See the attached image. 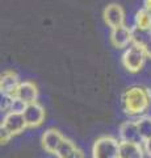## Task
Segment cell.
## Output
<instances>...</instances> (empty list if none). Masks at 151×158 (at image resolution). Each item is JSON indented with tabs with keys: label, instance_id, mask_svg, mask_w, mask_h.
<instances>
[{
	"label": "cell",
	"instance_id": "cell-1",
	"mask_svg": "<svg viewBox=\"0 0 151 158\" xmlns=\"http://www.w3.org/2000/svg\"><path fill=\"white\" fill-rule=\"evenodd\" d=\"M122 108L130 116L143 115L151 106V92L147 88L134 86L122 94Z\"/></svg>",
	"mask_w": 151,
	"mask_h": 158
},
{
	"label": "cell",
	"instance_id": "cell-2",
	"mask_svg": "<svg viewBox=\"0 0 151 158\" xmlns=\"http://www.w3.org/2000/svg\"><path fill=\"white\" fill-rule=\"evenodd\" d=\"M92 158H120V142L110 136L97 138L92 148Z\"/></svg>",
	"mask_w": 151,
	"mask_h": 158
},
{
	"label": "cell",
	"instance_id": "cell-3",
	"mask_svg": "<svg viewBox=\"0 0 151 158\" xmlns=\"http://www.w3.org/2000/svg\"><path fill=\"white\" fill-rule=\"evenodd\" d=\"M146 53L142 48L137 45H131L129 49H126L122 56V65L130 73H138L142 70V67L146 62Z\"/></svg>",
	"mask_w": 151,
	"mask_h": 158
},
{
	"label": "cell",
	"instance_id": "cell-4",
	"mask_svg": "<svg viewBox=\"0 0 151 158\" xmlns=\"http://www.w3.org/2000/svg\"><path fill=\"white\" fill-rule=\"evenodd\" d=\"M2 127L6 128L12 136L20 135V133H22L28 128L25 117H24L22 113H18V112L6 113V116L3 118V123H2Z\"/></svg>",
	"mask_w": 151,
	"mask_h": 158
},
{
	"label": "cell",
	"instance_id": "cell-5",
	"mask_svg": "<svg viewBox=\"0 0 151 158\" xmlns=\"http://www.w3.org/2000/svg\"><path fill=\"white\" fill-rule=\"evenodd\" d=\"M120 138L121 141H128V142H135V144H143L145 140L142 138L138 129L137 120L131 121H124L120 125Z\"/></svg>",
	"mask_w": 151,
	"mask_h": 158
},
{
	"label": "cell",
	"instance_id": "cell-6",
	"mask_svg": "<svg viewBox=\"0 0 151 158\" xmlns=\"http://www.w3.org/2000/svg\"><path fill=\"white\" fill-rule=\"evenodd\" d=\"M103 16H104L105 24L112 29L125 24V12L122 7L118 6V4L113 3V4H109L108 7H105Z\"/></svg>",
	"mask_w": 151,
	"mask_h": 158
},
{
	"label": "cell",
	"instance_id": "cell-7",
	"mask_svg": "<svg viewBox=\"0 0 151 158\" xmlns=\"http://www.w3.org/2000/svg\"><path fill=\"white\" fill-rule=\"evenodd\" d=\"M22 115L25 117L28 128L40 127L43 123V120H45V110H43V107L38 104L37 102L32 103V104H28L25 111L22 112Z\"/></svg>",
	"mask_w": 151,
	"mask_h": 158
},
{
	"label": "cell",
	"instance_id": "cell-8",
	"mask_svg": "<svg viewBox=\"0 0 151 158\" xmlns=\"http://www.w3.org/2000/svg\"><path fill=\"white\" fill-rule=\"evenodd\" d=\"M131 40H133V36H131V28L126 27L125 24L121 27L112 29L110 42L114 48H117V49L126 48L131 42Z\"/></svg>",
	"mask_w": 151,
	"mask_h": 158
},
{
	"label": "cell",
	"instance_id": "cell-9",
	"mask_svg": "<svg viewBox=\"0 0 151 158\" xmlns=\"http://www.w3.org/2000/svg\"><path fill=\"white\" fill-rule=\"evenodd\" d=\"M131 44L137 45L139 48H142L147 58H151V29H139L137 27L131 28Z\"/></svg>",
	"mask_w": 151,
	"mask_h": 158
},
{
	"label": "cell",
	"instance_id": "cell-10",
	"mask_svg": "<svg viewBox=\"0 0 151 158\" xmlns=\"http://www.w3.org/2000/svg\"><path fill=\"white\" fill-rule=\"evenodd\" d=\"M65 140V137L62 136V133L57 129H47L42 135V146L47 153L50 154H55L58 148L62 144V141Z\"/></svg>",
	"mask_w": 151,
	"mask_h": 158
},
{
	"label": "cell",
	"instance_id": "cell-11",
	"mask_svg": "<svg viewBox=\"0 0 151 158\" xmlns=\"http://www.w3.org/2000/svg\"><path fill=\"white\" fill-rule=\"evenodd\" d=\"M13 96L21 99L26 104H32V103L37 102L38 90L34 83H32V82H20V85L16 88Z\"/></svg>",
	"mask_w": 151,
	"mask_h": 158
},
{
	"label": "cell",
	"instance_id": "cell-12",
	"mask_svg": "<svg viewBox=\"0 0 151 158\" xmlns=\"http://www.w3.org/2000/svg\"><path fill=\"white\" fill-rule=\"evenodd\" d=\"M143 144L120 141V158H145Z\"/></svg>",
	"mask_w": 151,
	"mask_h": 158
},
{
	"label": "cell",
	"instance_id": "cell-13",
	"mask_svg": "<svg viewBox=\"0 0 151 158\" xmlns=\"http://www.w3.org/2000/svg\"><path fill=\"white\" fill-rule=\"evenodd\" d=\"M20 85L18 77L13 71H4L0 77V90L2 94H8V95H14V91Z\"/></svg>",
	"mask_w": 151,
	"mask_h": 158
},
{
	"label": "cell",
	"instance_id": "cell-14",
	"mask_svg": "<svg viewBox=\"0 0 151 158\" xmlns=\"http://www.w3.org/2000/svg\"><path fill=\"white\" fill-rule=\"evenodd\" d=\"M55 156L57 158H84V154L81 153V150L77 149L74 142L67 140V138L62 141Z\"/></svg>",
	"mask_w": 151,
	"mask_h": 158
},
{
	"label": "cell",
	"instance_id": "cell-15",
	"mask_svg": "<svg viewBox=\"0 0 151 158\" xmlns=\"http://www.w3.org/2000/svg\"><path fill=\"white\" fill-rule=\"evenodd\" d=\"M134 23H135L134 27H137L139 29H147V31H150L151 29V12L147 11L146 8L141 9V11H138L137 15H135Z\"/></svg>",
	"mask_w": 151,
	"mask_h": 158
},
{
	"label": "cell",
	"instance_id": "cell-16",
	"mask_svg": "<svg viewBox=\"0 0 151 158\" xmlns=\"http://www.w3.org/2000/svg\"><path fill=\"white\" fill-rule=\"evenodd\" d=\"M137 124L143 140L146 141L151 138V116H141L137 118Z\"/></svg>",
	"mask_w": 151,
	"mask_h": 158
},
{
	"label": "cell",
	"instance_id": "cell-17",
	"mask_svg": "<svg viewBox=\"0 0 151 158\" xmlns=\"http://www.w3.org/2000/svg\"><path fill=\"white\" fill-rule=\"evenodd\" d=\"M26 106H28V104H26L25 102H22L21 99L13 98L12 104H11V110H9V112H18V113H22L24 111H25ZM7 113H8V112H7Z\"/></svg>",
	"mask_w": 151,
	"mask_h": 158
},
{
	"label": "cell",
	"instance_id": "cell-18",
	"mask_svg": "<svg viewBox=\"0 0 151 158\" xmlns=\"http://www.w3.org/2000/svg\"><path fill=\"white\" fill-rule=\"evenodd\" d=\"M12 138V135L9 133L6 128H0V141H2V144H7V142Z\"/></svg>",
	"mask_w": 151,
	"mask_h": 158
},
{
	"label": "cell",
	"instance_id": "cell-19",
	"mask_svg": "<svg viewBox=\"0 0 151 158\" xmlns=\"http://www.w3.org/2000/svg\"><path fill=\"white\" fill-rule=\"evenodd\" d=\"M143 148H145L146 154H147V156L151 158V138H149V140H146V141L143 142Z\"/></svg>",
	"mask_w": 151,
	"mask_h": 158
},
{
	"label": "cell",
	"instance_id": "cell-20",
	"mask_svg": "<svg viewBox=\"0 0 151 158\" xmlns=\"http://www.w3.org/2000/svg\"><path fill=\"white\" fill-rule=\"evenodd\" d=\"M143 4H145V8L147 9V11L151 12V0H145Z\"/></svg>",
	"mask_w": 151,
	"mask_h": 158
}]
</instances>
